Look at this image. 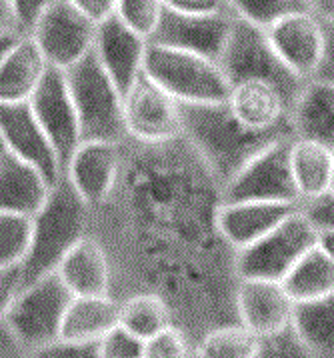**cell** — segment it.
<instances>
[{
	"instance_id": "obj_1",
	"label": "cell",
	"mask_w": 334,
	"mask_h": 358,
	"mask_svg": "<svg viewBox=\"0 0 334 358\" xmlns=\"http://www.w3.org/2000/svg\"><path fill=\"white\" fill-rule=\"evenodd\" d=\"M222 185L180 134L164 143L122 141L117 182L90 208L88 234L110 262V296L152 292L196 343L238 322L236 250L218 229Z\"/></svg>"
},
{
	"instance_id": "obj_2",
	"label": "cell",
	"mask_w": 334,
	"mask_h": 358,
	"mask_svg": "<svg viewBox=\"0 0 334 358\" xmlns=\"http://www.w3.org/2000/svg\"><path fill=\"white\" fill-rule=\"evenodd\" d=\"M182 136L220 180L228 182L236 172L262 148L284 136L289 129L254 132L242 127L231 113L226 101L212 104H180Z\"/></svg>"
},
{
	"instance_id": "obj_3",
	"label": "cell",
	"mask_w": 334,
	"mask_h": 358,
	"mask_svg": "<svg viewBox=\"0 0 334 358\" xmlns=\"http://www.w3.org/2000/svg\"><path fill=\"white\" fill-rule=\"evenodd\" d=\"M90 206L60 174L44 204L30 218L29 252L20 264L22 287L57 273L60 262L88 234Z\"/></svg>"
},
{
	"instance_id": "obj_4",
	"label": "cell",
	"mask_w": 334,
	"mask_h": 358,
	"mask_svg": "<svg viewBox=\"0 0 334 358\" xmlns=\"http://www.w3.org/2000/svg\"><path fill=\"white\" fill-rule=\"evenodd\" d=\"M62 72L80 122L82 141L122 143L126 138L122 90L102 69L94 52L90 50Z\"/></svg>"
},
{
	"instance_id": "obj_5",
	"label": "cell",
	"mask_w": 334,
	"mask_h": 358,
	"mask_svg": "<svg viewBox=\"0 0 334 358\" xmlns=\"http://www.w3.org/2000/svg\"><path fill=\"white\" fill-rule=\"evenodd\" d=\"M145 74L180 104L224 102L231 83L217 60L148 43Z\"/></svg>"
},
{
	"instance_id": "obj_6",
	"label": "cell",
	"mask_w": 334,
	"mask_h": 358,
	"mask_svg": "<svg viewBox=\"0 0 334 358\" xmlns=\"http://www.w3.org/2000/svg\"><path fill=\"white\" fill-rule=\"evenodd\" d=\"M218 64L231 86L242 80H264L278 86L291 102L305 83L298 80L280 60L266 30L240 18H233Z\"/></svg>"
},
{
	"instance_id": "obj_7",
	"label": "cell",
	"mask_w": 334,
	"mask_h": 358,
	"mask_svg": "<svg viewBox=\"0 0 334 358\" xmlns=\"http://www.w3.org/2000/svg\"><path fill=\"white\" fill-rule=\"evenodd\" d=\"M317 246V227L298 208L275 230L264 234L256 243L236 250L234 268L238 280L261 278L278 280L291 273L292 266Z\"/></svg>"
},
{
	"instance_id": "obj_8",
	"label": "cell",
	"mask_w": 334,
	"mask_h": 358,
	"mask_svg": "<svg viewBox=\"0 0 334 358\" xmlns=\"http://www.w3.org/2000/svg\"><path fill=\"white\" fill-rule=\"evenodd\" d=\"M73 301V292L57 273L43 276L20 288L4 324L29 350L60 338L62 318Z\"/></svg>"
},
{
	"instance_id": "obj_9",
	"label": "cell",
	"mask_w": 334,
	"mask_h": 358,
	"mask_svg": "<svg viewBox=\"0 0 334 358\" xmlns=\"http://www.w3.org/2000/svg\"><path fill=\"white\" fill-rule=\"evenodd\" d=\"M291 141L284 136L250 158L228 182L222 185V201L296 202L298 192L291 171Z\"/></svg>"
},
{
	"instance_id": "obj_10",
	"label": "cell",
	"mask_w": 334,
	"mask_h": 358,
	"mask_svg": "<svg viewBox=\"0 0 334 358\" xmlns=\"http://www.w3.org/2000/svg\"><path fill=\"white\" fill-rule=\"evenodd\" d=\"M126 138L138 143H164L182 134L180 102L145 72L122 94Z\"/></svg>"
},
{
	"instance_id": "obj_11",
	"label": "cell",
	"mask_w": 334,
	"mask_h": 358,
	"mask_svg": "<svg viewBox=\"0 0 334 358\" xmlns=\"http://www.w3.org/2000/svg\"><path fill=\"white\" fill-rule=\"evenodd\" d=\"M96 24L68 0H55L29 36L48 66L66 71L92 50Z\"/></svg>"
},
{
	"instance_id": "obj_12",
	"label": "cell",
	"mask_w": 334,
	"mask_h": 358,
	"mask_svg": "<svg viewBox=\"0 0 334 358\" xmlns=\"http://www.w3.org/2000/svg\"><path fill=\"white\" fill-rule=\"evenodd\" d=\"M29 104L36 120L41 122L44 134L55 146L60 166L64 169V164L73 157L76 146L82 143L80 122L76 116V108H74L64 72L50 66Z\"/></svg>"
},
{
	"instance_id": "obj_13",
	"label": "cell",
	"mask_w": 334,
	"mask_h": 358,
	"mask_svg": "<svg viewBox=\"0 0 334 358\" xmlns=\"http://www.w3.org/2000/svg\"><path fill=\"white\" fill-rule=\"evenodd\" d=\"M233 18L231 13L184 15L164 10L159 27L148 38V43L194 52L218 62L233 27Z\"/></svg>"
},
{
	"instance_id": "obj_14",
	"label": "cell",
	"mask_w": 334,
	"mask_h": 358,
	"mask_svg": "<svg viewBox=\"0 0 334 358\" xmlns=\"http://www.w3.org/2000/svg\"><path fill=\"white\" fill-rule=\"evenodd\" d=\"M294 304L296 302L278 280L242 278L234 292L236 320L261 338L291 327Z\"/></svg>"
},
{
	"instance_id": "obj_15",
	"label": "cell",
	"mask_w": 334,
	"mask_h": 358,
	"mask_svg": "<svg viewBox=\"0 0 334 358\" xmlns=\"http://www.w3.org/2000/svg\"><path fill=\"white\" fill-rule=\"evenodd\" d=\"M0 146L30 162L55 185L62 166L29 102L0 104Z\"/></svg>"
},
{
	"instance_id": "obj_16",
	"label": "cell",
	"mask_w": 334,
	"mask_h": 358,
	"mask_svg": "<svg viewBox=\"0 0 334 358\" xmlns=\"http://www.w3.org/2000/svg\"><path fill=\"white\" fill-rule=\"evenodd\" d=\"M266 34L280 60L298 80L317 76L324 48V24L310 10H300L278 20Z\"/></svg>"
},
{
	"instance_id": "obj_17",
	"label": "cell",
	"mask_w": 334,
	"mask_h": 358,
	"mask_svg": "<svg viewBox=\"0 0 334 358\" xmlns=\"http://www.w3.org/2000/svg\"><path fill=\"white\" fill-rule=\"evenodd\" d=\"M122 160V143L82 141L62 169V176L73 185L88 206L101 204L117 182Z\"/></svg>"
},
{
	"instance_id": "obj_18",
	"label": "cell",
	"mask_w": 334,
	"mask_h": 358,
	"mask_svg": "<svg viewBox=\"0 0 334 358\" xmlns=\"http://www.w3.org/2000/svg\"><path fill=\"white\" fill-rule=\"evenodd\" d=\"M92 52L124 94L145 72L148 38L126 27L115 15L96 24Z\"/></svg>"
},
{
	"instance_id": "obj_19",
	"label": "cell",
	"mask_w": 334,
	"mask_h": 358,
	"mask_svg": "<svg viewBox=\"0 0 334 358\" xmlns=\"http://www.w3.org/2000/svg\"><path fill=\"white\" fill-rule=\"evenodd\" d=\"M298 208L300 204L296 202L222 201L218 229L234 250H240L275 230Z\"/></svg>"
},
{
	"instance_id": "obj_20",
	"label": "cell",
	"mask_w": 334,
	"mask_h": 358,
	"mask_svg": "<svg viewBox=\"0 0 334 358\" xmlns=\"http://www.w3.org/2000/svg\"><path fill=\"white\" fill-rule=\"evenodd\" d=\"M226 104L234 118L254 132L291 130V101L278 86L264 80H242L231 86ZM292 132V130H291Z\"/></svg>"
},
{
	"instance_id": "obj_21",
	"label": "cell",
	"mask_w": 334,
	"mask_h": 358,
	"mask_svg": "<svg viewBox=\"0 0 334 358\" xmlns=\"http://www.w3.org/2000/svg\"><path fill=\"white\" fill-rule=\"evenodd\" d=\"M292 138L319 143L334 150V85L322 78L305 80L289 108Z\"/></svg>"
},
{
	"instance_id": "obj_22",
	"label": "cell",
	"mask_w": 334,
	"mask_h": 358,
	"mask_svg": "<svg viewBox=\"0 0 334 358\" xmlns=\"http://www.w3.org/2000/svg\"><path fill=\"white\" fill-rule=\"evenodd\" d=\"M52 182L30 162L0 146V213L32 216L43 206Z\"/></svg>"
},
{
	"instance_id": "obj_23",
	"label": "cell",
	"mask_w": 334,
	"mask_h": 358,
	"mask_svg": "<svg viewBox=\"0 0 334 358\" xmlns=\"http://www.w3.org/2000/svg\"><path fill=\"white\" fill-rule=\"evenodd\" d=\"M57 274L73 296L110 294V262L108 255L92 234L74 244L60 262Z\"/></svg>"
},
{
	"instance_id": "obj_24",
	"label": "cell",
	"mask_w": 334,
	"mask_h": 358,
	"mask_svg": "<svg viewBox=\"0 0 334 358\" xmlns=\"http://www.w3.org/2000/svg\"><path fill=\"white\" fill-rule=\"evenodd\" d=\"M48 69L34 41L22 34L0 66V104L29 102Z\"/></svg>"
},
{
	"instance_id": "obj_25",
	"label": "cell",
	"mask_w": 334,
	"mask_h": 358,
	"mask_svg": "<svg viewBox=\"0 0 334 358\" xmlns=\"http://www.w3.org/2000/svg\"><path fill=\"white\" fill-rule=\"evenodd\" d=\"M291 171L300 204L334 188V150L319 143L292 138Z\"/></svg>"
},
{
	"instance_id": "obj_26",
	"label": "cell",
	"mask_w": 334,
	"mask_h": 358,
	"mask_svg": "<svg viewBox=\"0 0 334 358\" xmlns=\"http://www.w3.org/2000/svg\"><path fill=\"white\" fill-rule=\"evenodd\" d=\"M118 327V301L104 296H73L68 304L60 338L73 343H99L102 336Z\"/></svg>"
},
{
	"instance_id": "obj_27",
	"label": "cell",
	"mask_w": 334,
	"mask_h": 358,
	"mask_svg": "<svg viewBox=\"0 0 334 358\" xmlns=\"http://www.w3.org/2000/svg\"><path fill=\"white\" fill-rule=\"evenodd\" d=\"M292 330L314 358H334V292L317 301L296 302Z\"/></svg>"
},
{
	"instance_id": "obj_28",
	"label": "cell",
	"mask_w": 334,
	"mask_h": 358,
	"mask_svg": "<svg viewBox=\"0 0 334 358\" xmlns=\"http://www.w3.org/2000/svg\"><path fill=\"white\" fill-rule=\"evenodd\" d=\"M282 287L294 302L317 301L334 292V260L320 248H310L282 278Z\"/></svg>"
},
{
	"instance_id": "obj_29",
	"label": "cell",
	"mask_w": 334,
	"mask_h": 358,
	"mask_svg": "<svg viewBox=\"0 0 334 358\" xmlns=\"http://www.w3.org/2000/svg\"><path fill=\"white\" fill-rule=\"evenodd\" d=\"M118 324L140 341L175 324L168 304L152 292H136L118 301Z\"/></svg>"
},
{
	"instance_id": "obj_30",
	"label": "cell",
	"mask_w": 334,
	"mask_h": 358,
	"mask_svg": "<svg viewBox=\"0 0 334 358\" xmlns=\"http://www.w3.org/2000/svg\"><path fill=\"white\" fill-rule=\"evenodd\" d=\"M261 343V336L240 322H226L206 330L196 341V358H254Z\"/></svg>"
},
{
	"instance_id": "obj_31",
	"label": "cell",
	"mask_w": 334,
	"mask_h": 358,
	"mask_svg": "<svg viewBox=\"0 0 334 358\" xmlns=\"http://www.w3.org/2000/svg\"><path fill=\"white\" fill-rule=\"evenodd\" d=\"M226 6L234 18L264 30L294 13L308 10L305 0H226Z\"/></svg>"
},
{
	"instance_id": "obj_32",
	"label": "cell",
	"mask_w": 334,
	"mask_h": 358,
	"mask_svg": "<svg viewBox=\"0 0 334 358\" xmlns=\"http://www.w3.org/2000/svg\"><path fill=\"white\" fill-rule=\"evenodd\" d=\"M30 216L0 213V268L20 266L29 252Z\"/></svg>"
},
{
	"instance_id": "obj_33",
	"label": "cell",
	"mask_w": 334,
	"mask_h": 358,
	"mask_svg": "<svg viewBox=\"0 0 334 358\" xmlns=\"http://www.w3.org/2000/svg\"><path fill=\"white\" fill-rule=\"evenodd\" d=\"M143 358H196V343L187 330L170 324L145 341Z\"/></svg>"
},
{
	"instance_id": "obj_34",
	"label": "cell",
	"mask_w": 334,
	"mask_h": 358,
	"mask_svg": "<svg viewBox=\"0 0 334 358\" xmlns=\"http://www.w3.org/2000/svg\"><path fill=\"white\" fill-rule=\"evenodd\" d=\"M164 2L162 0H118L115 15L132 30L143 34L146 38L152 36V32L159 27L160 18L164 15Z\"/></svg>"
},
{
	"instance_id": "obj_35",
	"label": "cell",
	"mask_w": 334,
	"mask_h": 358,
	"mask_svg": "<svg viewBox=\"0 0 334 358\" xmlns=\"http://www.w3.org/2000/svg\"><path fill=\"white\" fill-rule=\"evenodd\" d=\"M96 344L101 358H143L145 352V341L136 338L120 324L108 330Z\"/></svg>"
},
{
	"instance_id": "obj_36",
	"label": "cell",
	"mask_w": 334,
	"mask_h": 358,
	"mask_svg": "<svg viewBox=\"0 0 334 358\" xmlns=\"http://www.w3.org/2000/svg\"><path fill=\"white\" fill-rule=\"evenodd\" d=\"M254 358H314L300 338L294 334L292 327L262 338L261 350Z\"/></svg>"
},
{
	"instance_id": "obj_37",
	"label": "cell",
	"mask_w": 334,
	"mask_h": 358,
	"mask_svg": "<svg viewBox=\"0 0 334 358\" xmlns=\"http://www.w3.org/2000/svg\"><path fill=\"white\" fill-rule=\"evenodd\" d=\"M32 358H101L96 343H73L59 338L30 350Z\"/></svg>"
},
{
	"instance_id": "obj_38",
	"label": "cell",
	"mask_w": 334,
	"mask_h": 358,
	"mask_svg": "<svg viewBox=\"0 0 334 358\" xmlns=\"http://www.w3.org/2000/svg\"><path fill=\"white\" fill-rule=\"evenodd\" d=\"M52 2L55 0H8L15 29L20 34H30Z\"/></svg>"
},
{
	"instance_id": "obj_39",
	"label": "cell",
	"mask_w": 334,
	"mask_h": 358,
	"mask_svg": "<svg viewBox=\"0 0 334 358\" xmlns=\"http://www.w3.org/2000/svg\"><path fill=\"white\" fill-rule=\"evenodd\" d=\"M306 218L319 229H334V190L322 194L314 201L300 204Z\"/></svg>"
},
{
	"instance_id": "obj_40",
	"label": "cell",
	"mask_w": 334,
	"mask_h": 358,
	"mask_svg": "<svg viewBox=\"0 0 334 358\" xmlns=\"http://www.w3.org/2000/svg\"><path fill=\"white\" fill-rule=\"evenodd\" d=\"M22 288V274L20 266L0 268V324L6 320V315L15 302L16 294Z\"/></svg>"
},
{
	"instance_id": "obj_41",
	"label": "cell",
	"mask_w": 334,
	"mask_h": 358,
	"mask_svg": "<svg viewBox=\"0 0 334 358\" xmlns=\"http://www.w3.org/2000/svg\"><path fill=\"white\" fill-rule=\"evenodd\" d=\"M166 10L184 15H210V13H231L226 0H162Z\"/></svg>"
},
{
	"instance_id": "obj_42",
	"label": "cell",
	"mask_w": 334,
	"mask_h": 358,
	"mask_svg": "<svg viewBox=\"0 0 334 358\" xmlns=\"http://www.w3.org/2000/svg\"><path fill=\"white\" fill-rule=\"evenodd\" d=\"M85 16H88L94 24L115 16L118 0H68Z\"/></svg>"
},
{
	"instance_id": "obj_43",
	"label": "cell",
	"mask_w": 334,
	"mask_h": 358,
	"mask_svg": "<svg viewBox=\"0 0 334 358\" xmlns=\"http://www.w3.org/2000/svg\"><path fill=\"white\" fill-rule=\"evenodd\" d=\"M322 24H324V48H322L319 72L314 78H322L334 85V20H322Z\"/></svg>"
},
{
	"instance_id": "obj_44",
	"label": "cell",
	"mask_w": 334,
	"mask_h": 358,
	"mask_svg": "<svg viewBox=\"0 0 334 358\" xmlns=\"http://www.w3.org/2000/svg\"><path fill=\"white\" fill-rule=\"evenodd\" d=\"M0 358H32L30 350L2 322L0 324Z\"/></svg>"
},
{
	"instance_id": "obj_45",
	"label": "cell",
	"mask_w": 334,
	"mask_h": 358,
	"mask_svg": "<svg viewBox=\"0 0 334 358\" xmlns=\"http://www.w3.org/2000/svg\"><path fill=\"white\" fill-rule=\"evenodd\" d=\"M305 4L320 20H334V0H305Z\"/></svg>"
},
{
	"instance_id": "obj_46",
	"label": "cell",
	"mask_w": 334,
	"mask_h": 358,
	"mask_svg": "<svg viewBox=\"0 0 334 358\" xmlns=\"http://www.w3.org/2000/svg\"><path fill=\"white\" fill-rule=\"evenodd\" d=\"M317 248L334 260V229L317 230Z\"/></svg>"
},
{
	"instance_id": "obj_47",
	"label": "cell",
	"mask_w": 334,
	"mask_h": 358,
	"mask_svg": "<svg viewBox=\"0 0 334 358\" xmlns=\"http://www.w3.org/2000/svg\"><path fill=\"white\" fill-rule=\"evenodd\" d=\"M22 34L18 30H6V32H0V66L4 64V60L8 57V52L13 50V46L16 41L20 38Z\"/></svg>"
},
{
	"instance_id": "obj_48",
	"label": "cell",
	"mask_w": 334,
	"mask_h": 358,
	"mask_svg": "<svg viewBox=\"0 0 334 358\" xmlns=\"http://www.w3.org/2000/svg\"><path fill=\"white\" fill-rule=\"evenodd\" d=\"M6 30H16L15 20L10 15L8 0H0V32H6Z\"/></svg>"
},
{
	"instance_id": "obj_49",
	"label": "cell",
	"mask_w": 334,
	"mask_h": 358,
	"mask_svg": "<svg viewBox=\"0 0 334 358\" xmlns=\"http://www.w3.org/2000/svg\"><path fill=\"white\" fill-rule=\"evenodd\" d=\"M333 190H334V188H333Z\"/></svg>"
}]
</instances>
